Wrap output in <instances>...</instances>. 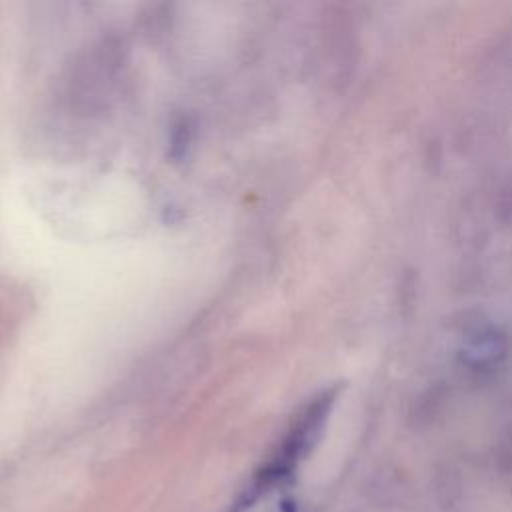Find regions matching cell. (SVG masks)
I'll use <instances>...</instances> for the list:
<instances>
[{
	"mask_svg": "<svg viewBox=\"0 0 512 512\" xmlns=\"http://www.w3.org/2000/svg\"><path fill=\"white\" fill-rule=\"evenodd\" d=\"M228 512H296L294 474L264 462Z\"/></svg>",
	"mask_w": 512,
	"mask_h": 512,
	"instance_id": "6da1fadb",
	"label": "cell"
}]
</instances>
